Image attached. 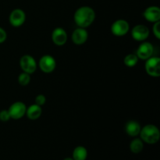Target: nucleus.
<instances>
[{"mask_svg":"<svg viewBox=\"0 0 160 160\" xmlns=\"http://www.w3.org/2000/svg\"><path fill=\"white\" fill-rule=\"evenodd\" d=\"M95 19V12L92 7L81 6L74 12L73 20L78 28H87L93 23Z\"/></svg>","mask_w":160,"mask_h":160,"instance_id":"nucleus-1","label":"nucleus"},{"mask_svg":"<svg viewBox=\"0 0 160 160\" xmlns=\"http://www.w3.org/2000/svg\"><path fill=\"white\" fill-rule=\"evenodd\" d=\"M140 138L149 145H154L159 142L160 138V131L159 128L154 124H147L141 129Z\"/></svg>","mask_w":160,"mask_h":160,"instance_id":"nucleus-2","label":"nucleus"},{"mask_svg":"<svg viewBox=\"0 0 160 160\" xmlns=\"http://www.w3.org/2000/svg\"><path fill=\"white\" fill-rule=\"evenodd\" d=\"M145 69L146 73L153 78L160 76V58L158 56H151L145 60Z\"/></svg>","mask_w":160,"mask_h":160,"instance_id":"nucleus-3","label":"nucleus"},{"mask_svg":"<svg viewBox=\"0 0 160 160\" xmlns=\"http://www.w3.org/2000/svg\"><path fill=\"white\" fill-rule=\"evenodd\" d=\"M130 24L127 20L123 19H119L112 23L111 26V32L117 37L124 36L129 32Z\"/></svg>","mask_w":160,"mask_h":160,"instance_id":"nucleus-4","label":"nucleus"},{"mask_svg":"<svg viewBox=\"0 0 160 160\" xmlns=\"http://www.w3.org/2000/svg\"><path fill=\"white\" fill-rule=\"evenodd\" d=\"M20 67L23 72L32 74L37 70V62L31 55H24L20 59Z\"/></svg>","mask_w":160,"mask_h":160,"instance_id":"nucleus-5","label":"nucleus"},{"mask_svg":"<svg viewBox=\"0 0 160 160\" xmlns=\"http://www.w3.org/2000/svg\"><path fill=\"white\" fill-rule=\"evenodd\" d=\"M38 67L42 72L50 73L54 71L56 67V61L54 57L50 55H44L38 62Z\"/></svg>","mask_w":160,"mask_h":160,"instance_id":"nucleus-6","label":"nucleus"},{"mask_svg":"<svg viewBox=\"0 0 160 160\" xmlns=\"http://www.w3.org/2000/svg\"><path fill=\"white\" fill-rule=\"evenodd\" d=\"M27 106L22 102H15L9 106V113L10 119L13 120H20L26 114Z\"/></svg>","mask_w":160,"mask_h":160,"instance_id":"nucleus-7","label":"nucleus"},{"mask_svg":"<svg viewBox=\"0 0 160 160\" xmlns=\"http://www.w3.org/2000/svg\"><path fill=\"white\" fill-rule=\"evenodd\" d=\"M150 31L148 27L143 24H138L131 30V37L138 42H145L149 37Z\"/></svg>","mask_w":160,"mask_h":160,"instance_id":"nucleus-8","label":"nucleus"},{"mask_svg":"<svg viewBox=\"0 0 160 160\" xmlns=\"http://www.w3.org/2000/svg\"><path fill=\"white\" fill-rule=\"evenodd\" d=\"M153 52H154V47L152 44L148 42H143L139 45L135 54L137 55L138 59L146 60L147 59L152 56Z\"/></svg>","mask_w":160,"mask_h":160,"instance_id":"nucleus-9","label":"nucleus"},{"mask_svg":"<svg viewBox=\"0 0 160 160\" xmlns=\"http://www.w3.org/2000/svg\"><path fill=\"white\" fill-rule=\"evenodd\" d=\"M25 20H26V14L23 9H15L9 14V21L12 27L19 28L24 23Z\"/></svg>","mask_w":160,"mask_h":160,"instance_id":"nucleus-10","label":"nucleus"},{"mask_svg":"<svg viewBox=\"0 0 160 160\" xmlns=\"http://www.w3.org/2000/svg\"><path fill=\"white\" fill-rule=\"evenodd\" d=\"M67 33L63 28H56L52 33V41L57 46L64 45L67 42Z\"/></svg>","mask_w":160,"mask_h":160,"instance_id":"nucleus-11","label":"nucleus"},{"mask_svg":"<svg viewBox=\"0 0 160 160\" xmlns=\"http://www.w3.org/2000/svg\"><path fill=\"white\" fill-rule=\"evenodd\" d=\"M88 38V33L86 28H78L73 31L71 35V39L75 45H81L85 43Z\"/></svg>","mask_w":160,"mask_h":160,"instance_id":"nucleus-12","label":"nucleus"},{"mask_svg":"<svg viewBox=\"0 0 160 160\" xmlns=\"http://www.w3.org/2000/svg\"><path fill=\"white\" fill-rule=\"evenodd\" d=\"M143 16L145 20L151 23H156L160 20V9L156 6H148L144 11Z\"/></svg>","mask_w":160,"mask_h":160,"instance_id":"nucleus-13","label":"nucleus"},{"mask_svg":"<svg viewBox=\"0 0 160 160\" xmlns=\"http://www.w3.org/2000/svg\"><path fill=\"white\" fill-rule=\"evenodd\" d=\"M141 129H142V127L140 123L136 120H130L126 123V126H125V131L131 137H136L139 135Z\"/></svg>","mask_w":160,"mask_h":160,"instance_id":"nucleus-14","label":"nucleus"},{"mask_svg":"<svg viewBox=\"0 0 160 160\" xmlns=\"http://www.w3.org/2000/svg\"><path fill=\"white\" fill-rule=\"evenodd\" d=\"M42 106H38L37 104H33L30 106L28 108H27L26 114L25 115H27V117H28L29 120H38L42 116Z\"/></svg>","mask_w":160,"mask_h":160,"instance_id":"nucleus-15","label":"nucleus"},{"mask_svg":"<svg viewBox=\"0 0 160 160\" xmlns=\"http://www.w3.org/2000/svg\"><path fill=\"white\" fill-rule=\"evenodd\" d=\"M88 157V151L85 147L78 146L73 151V160H86Z\"/></svg>","mask_w":160,"mask_h":160,"instance_id":"nucleus-16","label":"nucleus"},{"mask_svg":"<svg viewBox=\"0 0 160 160\" xmlns=\"http://www.w3.org/2000/svg\"><path fill=\"white\" fill-rule=\"evenodd\" d=\"M144 148V142L141 138H134L130 143V150L134 154H138Z\"/></svg>","mask_w":160,"mask_h":160,"instance_id":"nucleus-17","label":"nucleus"},{"mask_svg":"<svg viewBox=\"0 0 160 160\" xmlns=\"http://www.w3.org/2000/svg\"><path fill=\"white\" fill-rule=\"evenodd\" d=\"M138 57L137 56V55L134 54V53H130V54L127 55L125 56L124 59H123V62H124L125 65L128 67H134V66H136L138 62Z\"/></svg>","mask_w":160,"mask_h":160,"instance_id":"nucleus-18","label":"nucleus"},{"mask_svg":"<svg viewBox=\"0 0 160 160\" xmlns=\"http://www.w3.org/2000/svg\"><path fill=\"white\" fill-rule=\"evenodd\" d=\"M31 81V74L28 73H20L18 77V82L21 86H27Z\"/></svg>","mask_w":160,"mask_h":160,"instance_id":"nucleus-19","label":"nucleus"},{"mask_svg":"<svg viewBox=\"0 0 160 160\" xmlns=\"http://www.w3.org/2000/svg\"><path fill=\"white\" fill-rule=\"evenodd\" d=\"M152 32L157 39H160V21L154 23L152 27Z\"/></svg>","mask_w":160,"mask_h":160,"instance_id":"nucleus-20","label":"nucleus"},{"mask_svg":"<svg viewBox=\"0 0 160 160\" xmlns=\"http://www.w3.org/2000/svg\"><path fill=\"white\" fill-rule=\"evenodd\" d=\"M10 119L8 109H2L0 111V120L2 122H6Z\"/></svg>","mask_w":160,"mask_h":160,"instance_id":"nucleus-21","label":"nucleus"},{"mask_svg":"<svg viewBox=\"0 0 160 160\" xmlns=\"http://www.w3.org/2000/svg\"><path fill=\"white\" fill-rule=\"evenodd\" d=\"M46 102V98L44 95H38L36 96L35 98V104H37L38 106H42L45 104Z\"/></svg>","mask_w":160,"mask_h":160,"instance_id":"nucleus-22","label":"nucleus"},{"mask_svg":"<svg viewBox=\"0 0 160 160\" xmlns=\"http://www.w3.org/2000/svg\"><path fill=\"white\" fill-rule=\"evenodd\" d=\"M6 38H7L6 31L2 28L0 27V44L3 43L6 40Z\"/></svg>","mask_w":160,"mask_h":160,"instance_id":"nucleus-23","label":"nucleus"},{"mask_svg":"<svg viewBox=\"0 0 160 160\" xmlns=\"http://www.w3.org/2000/svg\"><path fill=\"white\" fill-rule=\"evenodd\" d=\"M63 160H73V158H70V157H67V158H65Z\"/></svg>","mask_w":160,"mask_h":160,"instance_id":"nucleus-24","label":"nucleus"}]
</instances>
